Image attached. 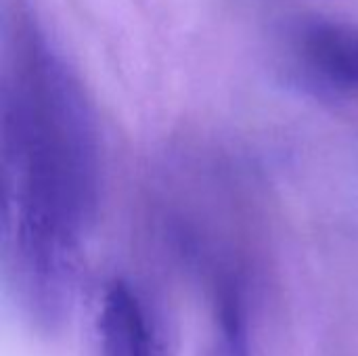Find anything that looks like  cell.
<instances>
[{"label": "cell", "mask_w": 358, "mask_h": 356, "mask_svg": "<svg viewBox=\"0 0 358 356\" xmlns=\"http://www.w3.org/2000/svg\"><path fill=\"white\" fill-rule=\"evenodd\" d=\"M201 356H250L245 317L237 292H222L218 325Z\"/></svg>", "instance_id": "277c9868"}, {"label": "cell", "mask_w": 358, "mask_h": 356, "mask_svg": "<svg viewBox=\"0 0 358 356\" xmlns=\"http://www.w3.org/2000/svg\"><path fill=\"white\" fill-rule=\"evenodd\" d=\"M99 346L101 356H176V336L136 287L115 279L103 294Z\"/></svg>", "instance_id": "7a4b0ae2"}, {"label": "cell", "mask_w": 358, "mask_h": 356, "mask_svg": "<svg viewBox=\"0 0 358 356\" xmlns=\"http://www.w3.org/2000/svg\"><path fill=\"white\" fill-rule=\"evenodd\" d=\"M2 264L25 323H69L101 206V141L80 78L23 4L6 25L0 86Z\"/></svg>", "instance_id": "6da1fadb"}, {"label": "cell", "mask_w": 358, "mask_h": 356, "mask_svg": "<svg viewBox=\"0 0 358 356\" xmlns=\"http://www.w3.org/2000/svg\"><path fill=\"white\" fill-rule=\"evenodd\" d=\"M289 48L308 82L336 92H358V23L306 19L292 27Z\"/></svg>", "instance_id": "3957f363"}]
</instances>
